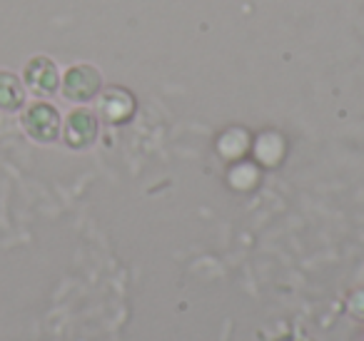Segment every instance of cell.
<instances>
[{
	"instance_id": "cell-2",
	"label": "cell",
	"mask_w": 364,
	"mask_h": 341,
	"mask_svg": "<svg viewBox=\"0 0 364 341\" xmlns=\"http://www.w3.org/2000/svg\"><path fill=\"white\" fill-rule=\"evenodd\" d=\"M23 127L36 142L48 145V142H55L58 135H60V115L48 102H36L23 115Z\"/></svg>"
},
{
	"instance_id": "cell-4",
	"label": "cell",
	"mask_w": 364,
	"mask_h": 341,
	"mask_svg": "<svg viewBox=\"0 0 364 341\" xmlns=\"http://www.w3.org/2000/svg\"><path fill=\"white\" fill-rule=\"evenodd\" d=\"M23 75H26V85L31 87V92H36L41 97L53 95L58 90V85H60L58 65L50 58H43V55L33 58L26 65V70H23Z\"/></svg>"
},
{
	"instance_id": "cell-3",
	"label": "cell",
	"mask_w": 364,
	"mask_h": 341,
	"mask_svg": "<svg viewBox=\"0 0 364 341\" xmlns=\"http://www.w3.org/2000/svg\"><path fill=\"white\" fill-rule=\"evenodd\" d=\"M63 140L73 150H85L92 142L97 140V117L90 110H73L68 115L65 132H63Z\"/></svg>"
},
{
	"instance_id": "cell-6",
	"label": "cell",
	"mask_w": 364,
	"mask_h": 341,
	"mask_svg": "<svg viewBox=\"0 0 364 341\" xmlns=\"http://www.w3.org/2000/svg\"><path fill=\"white\" fill-rule=\"evenodd\" d=\"M23 102H26V90L18 75H13L11 70H0V110L16 112L18 107H23Z\"/></svg>"
},
{
	"instance_id": "cell-7",
	"label": "cell",
	"mask_w": 364,
	"mask_h": 341,
	"mask_svg": "<svg viewBox=\"0 0 364 341\" xmlns=\"http://www.w3.org/2000/svg\"><path fill=\"white\" fill-rule=\"evenodd\" d=\"M349 314L354 316V319H359V321H364V289H359V291H354L352 296H349Z\"/></svg>"
},
{
	"instance_id": "cell-5",
	"label": "cell",
	"mask_w": 364,
	"mask_h": 341,
	"mask_svg": "<svg viewBox=\"0 0 364 341\" xmlns=\"http://www.w3.org/2000/svg\"><path fill=\"white\" fill-rule=\"evenodd\" d=\"M97 112L110 125H122L135 112V97L122 87H110V90L102 92L100 102H97Z\"/></svg>"
},
{
	"instance_id": "cell-1",
	"label": "cell",
	"mask_w": 364,
	"mask_h": 341,
	"mask_svg": "<svg viewBox=\"0 0 364 341\" xmlns=\"http://www.w3.org/2000/svg\"><path fill=\"white\" fill-rule=\"evenodd\" d=\"M102 87V77L100 70L92 65H73L65 72V80H63V95L70 102H90L92 97H97Z\"/></svg>"
}]
</instances>
